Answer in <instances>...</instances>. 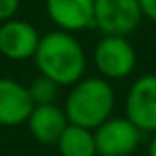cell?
<instances>
[{
	"label": "cell",
	"mask_w": 156,
	"mask_h": 156,
	"mask_svg": "<svg viewBox=\"0 0 156 156\" xmlns=\"http://www.w3.org/2000/svg\"><path fill=\"white\" fill-rule=\"evenodd\" d=\"M33 62L39 75L51 79L59 87H73L87 72V51L72 33L53 30L41 35Z\"/></svg>",
	"instance_id": "obj_1"
},
{
	"label": "cell",
	"mask_w": 156,
	"mask_h": 156,
	"mask_svg": "<svg viewBox=\"0 0 156 156\" xmlns=\"http://www.w3.org/2000/svg\"><path fill=\"white\" fill-rule=\"evenodd\" d=\"M116 107V94L112 85L103 77H83L64 99V114L68 123L96 130L108 118H112Z\"/></svg>",
	"instance_id": "obj_2"
},
{
	"label": "cell",
	"mask_w": 156,
	"mask_h": 156,
	"mask_svg": "<svg viewBox=\"0 0 156 156\" xmlns=\"http://www.w3.org/2000/svg\"><path fill=\"white\" fill-rule=\"evenodd\" d=\"M138 0H94V28L103 37H127L141 22Z\"/></svg>",
	"instance_id": "obj_3"
},
{
	"label": "cell",
	"mask_w": 156,
	"mask_h": 156,
	"mask_svg": "<svg viewBox=\"0 0 156 156\" xmlns=\"http://www.w3.org/2000/svg\"><path fill=\"white\" fill-rule=\"evenodd\" d=\"M92 59L99 77L107 81L125 79L136 68V50L127 37H103L96 44Z\"/></svg>",
	"instance_id": "obj_4"
},
{
	"label": "cell",
	"mask_w": 156,
	"mask_h": 156,
	"mask_svg": "<svg viewBox=\"0 0 156 156\" xmlns=\"http://www.w3.org/2000/svg\"><path fill=\"white\" fill-rule=\"evenodd\" d=\"M125 118L143 134H156V73H145L125 96Z\"/></svg>",
	"instance_id": "obj_5"
},
{
	"label": "cell",
	"mask_w": 156,
	"mask_h": 156,
	"mask_svg": "<svg viewBox=\"0 0 156 156\" xmlns=\"http://www.w3.org/2000/svg\"><path fill=\"white\" fill-rule=\"evenodd\" d=\"M94 140L98 156H129L138 149L141 132L125 116H112L94 130Z\"/></svg>",
	"instance_id": "obj_6"
},
{
	"label": "cell",
	"mask_w": 156,
	"mask_h": 156,
	"mask_svg": "<svg viewBox=\"0 0 156 156\" xmlns=\"http://www.w3.org/2000/svg\"><path fill=\"white\" fill-rule=\"evenodd\" d=\"M41 33L33 24L13 19L0 24V55L9 61H28L35 57Z\"/></svg>",
	"instance_id": "obj_7"
},
{
	"label": "cell",
	"mask_w": 156,
	"mask_h": 156,
	"mask_svg": "<svg viewBox=\"0 0 156 156\" xmlns=\"http://www.w3.org/2000/svg\"><path fill=\"white\" fill-rule=\"evenodd\" d=\"M44 8L61 31L75 33L94 28V0H44Z\"/></svg>",
	"instance_id": "obj_8"
},
{
	"label": "cell",
	"mask_w": 156,
	"mask_h": 156,
	"mask_svg": "<svg viewBox=\"0 0 156 156\" xmlns=\"http://www.w3.org/2000/svg\"><path fill=\"white\" fill-rule=\"evenodd\" d=\"M33 107L35 105L30 98L28 87L11 79V77H0V125H24Z\"/></svg>",
	"instance_id": "obj_9"
},
{
	"label": "cell",
	"mask_w": 156,
	"mask_h": 156,
	"mask_svg": "<svg viewBox=\"0 0 156 156\" xmlns=\"http://www.w3.org/2000/svg\"><path fill=\"white\" fill-rule=\"evenodd\" d=\"M30 134L44 145H53L68 127V118L61 107L53 105H37L33 107L28 121Z\"/></svg>",
	"instance_id": "obj_10"
},
{
	"label": "cell",
	"mask_w": 156,
	"mask_h": 156,
	"mask_svg": "<svg viewBox=\"0 0 156 156\" xmlns=\"http://www.w3.org/2000/svg\"><path fill=\"white\" fill-rule=\"evenodd\" d=\"M55 145L61 156H98L94 130L72 123H68V127L64 129Z\"/></svg>",
	"instance_id": "obj_11"
},
{
	"label": "cell",
	"mask_w": 156,
	"mask_h": 156,
	"mask_svg": "<svg viewBox=\"0 0 156 156\" xmlns=\"http://www.w3.org/2000/svg\"><path fill=\"white\" fill-rule=\"evenodd\" d=\"M59 85H55L51 79L44 75H37L35 79L30 83L28 87V92H30V98L33 101V105H53L55 99H57V94H59Z\"/></svg>",
	"instance_id": "obj_12"
},
{
	"label": "cell",
	"mask_w": 156,
	"mask_h": 156,
	"mask_svg": "<svg viewBox=\"0 0 156 156\" xmlns=\"http://www.w3.org/2000/svg\"><path fill=\"white\" fill-rule=\"evenodd\" d=\"M20 0H0V24L13 20L19 13Z\"/></svg>",
	"instance_id": "obj_13"
},
{
	"label": "cell",
	"mask_w": 156,
	"mask_h": 156,
	"mask_svg": "<svg viewBox=\"0 0 156 156\" xmlns=\"http://www.w3.org/2000/svg\"><path fill=\"white\" fill-rule=\"evenodd\" d=\"M143 17H147L149 20H152L156 24V0H138Z\"/></svg>",
	"instance_id": "obj_14"
},
{
	"label": "cell",
	"mask_w": 156,
	"mask_h": 156,
	"mask_svg": "<svg viewBox=\"0 0 156 156\" xmlns=\"http://www.w3.org/2000/svg\"><path fill=\"white\" fill-rule=\"evenodd\" d=\"M147 154H149V156H156V134H152V138H151V141H149Z\"/></svg>",
	"instance_id": "obj_15"
}]
</instances>
